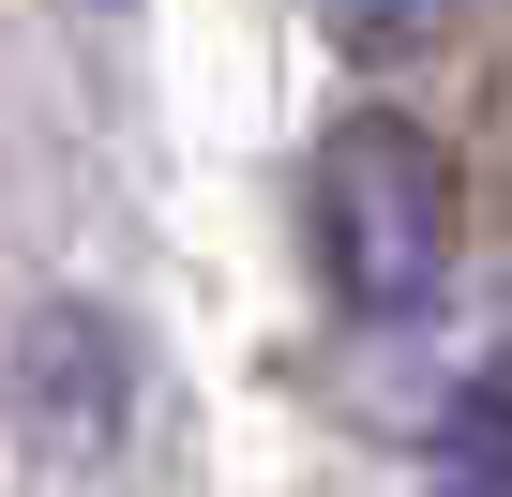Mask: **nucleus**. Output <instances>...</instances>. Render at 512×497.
Returning a JSON list of instances; mask_svg holds the SVG:
<instances>
[{"label": "nucleus", "instance_id": "nucleus-1", "mask_svg": "<svg viewBox=\"0 0 512 497\" xmlns=\"http://www.w3.org/2000/svg\"><path fill=\"white\" fill-rule=\"evenodd\" d=\"M317 241H332V287L362 317H422L452 287V257H467V181H452V151L407 106L332 121V151H317Z\"/></svg>", "mask_w": 512, "mask_h": 497}, {"label": "nucleus", "instance_id": "nucleus-4", "mask_svg": "<svg viewBox=\"0 0 512 497\" xmlns=\"http://www.w3.org/2000/svg\"><path fill=\"white\" fill-rule=\"evenodd\" d=\"M317 16H332V46H347V61H407V46H437V31H452V0H317Z\"/></svg>", "mask_w": 512, "mask_h": 497}, {"label": "nucleus", "instance_id": "nucleus-3", "mask_svg": "<svg viewBox=\"0 0 512 497\" xmlns=\"http://www.w3.org/2000/svg\"><path fill=\"white\" fill-rule=\"evenodd\" d=\"M437 497H512V392H467L437 422Z\"/></svg>", "mask_w": 512, "mask_h": 497}, {"label": "nucleus", "instance_id": "nucleus-2", "mask_svg": "<svg viewBox=\"0 0 512 497\" xmlns=\"http://www.w3.org/2000/svg\"><path fill=\"white\" fill-rule=\"evenodd\" d=\"M0 407H16V437L46 467H106L121 422H136V362L91 302H31L16 317V362H0Z\"/></svg>", "mask_w": 512, "mask_h": 497}]
</instances>
